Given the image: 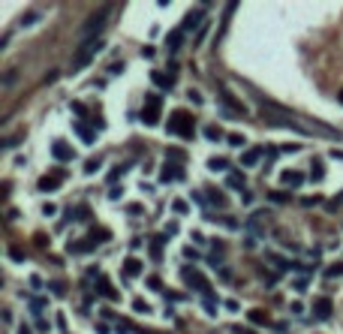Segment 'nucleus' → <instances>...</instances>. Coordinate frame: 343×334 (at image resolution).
Instances as JSON below:
<instances>
[{"instance_id":"obj_20","label":"nucleus","mask_w":343,"mask_h":334,"mask_svg":"<svg viewBox=\"0 0 343 334\" xmlns=\"http://www.w3.org/2000/svg\"><path fill=\"white\" fill-rule=\"evenodd\" d=\"M205 136H208L211 142H217V139H220L223 133H220V127H205Z\"/></svg>"},{"instance_id":"obj_29","label":"nucleus","mask_w":343,"mask_h":334,"mask_svg":"<svg viewBox=\"0 0 343 334\" xmlns=\"http://www.w3.org/2000/svg\"><path fill=\"white\" fill-rule=\"evenodd\" d=\"M337 99H340V102H343V91H340V96H337Z\"/></svg>"},{"instance_id":"obj_22","label":"nucleus","mask_w":343,"mask_h":334,"mask_svg":"<svg viewBox=\"0 0 343 334\" xmlns=\"http://www.w3.org/2000/svg\"><path fill=\"white\" fill-rule=\"evenodd\" d=\"M250 319H253V322H268V316H265L262 310H253V313H250Z\"/></svg>"},{"instance_id":"obj_18","label":"nucleus","mask_w":343,"mask_h":334,"mask_svg":"<svg viewBox=\"0 0 343 334\" xmlns=\"http://www.w3.org/2000/svg\"><path fill=\"white\" fill-rule=\"evenodd\" d=\"M229 187L241 190V187H244V175H235V172H232V175H229Z\"/></svg>"},{"instance_id":"obj_1","label":"nucleus","mask_w":343,"mask_h":334,"mask_svg":"<svg viewBox=\"0 0 343 334\" xmlns=\"http://www.w3.org/2000/svg\"><path fill=\"white\" fill-rule=\"evenodd\" d=\"M102 48H105V43L99 40V36H97V40H85V43L79 46V51L72 54V69H85Z\"/></svg>"},{"instance_id":"obj_28","label":"nucleus","mask_w":343,"mask_h":334,"mask_svg":"<svg viewBox=\"0 0 343 334\" xmlns=\"http://www.w3.org/2000/svg\"><path fill=\"white\" fill-rule=\"evenodd\" d=\"M139 334H157V331H150V328H145V331H139Z\"/></svg>"},{"instance_id":"obj_25","label":"nucleus","mask_w":343,"mask_h":334,"mask_svg":"<svg viewBox=\"0 0 343 334\" xmlns=\"http://www.w3.org/2000/svg\"><path fill=\"white\" fill-rule=\"evenodd\" d=\"M97 169H99V163H97V160H94V163H88V166H85V172H88V175H94V172H97Z\"/></svg>"},{"instance_id":"obj_13","label":"nucleus","mask_w":343,"mask_h":334,"mask_svg":"<svg viewBox=\"0 0 343 334\" xmlns=\"http://www.w3.org/2000/svg\"><path fill=\"white\" fill-rule=\"evenodd\" d=\"M259 157H262V151H259V147H250V151L241 157V163H244V166H256V163H259Z\"/></svg>"},{"instance_id":"obj_12","label":"nucleus","mask_w":343,"mask_h":334,"mask_svg":"<svg viewBox=\"0 0 343 334\" xmlns=\"http://www.w3.org/2000/svg\"><path fill=\"white\" fill-rule=\"evenodd\" d=\"M316 316H319V319H328V316H331V301H328V298H319V301H316Z\"/></svg>"},{"instance_id":"obj_11","label":"nucleus","mask_w":343,"mask_h":334,"mask_svg":"<svg viewBox=\"0 0 343 334\" xmlns=\"http://www.w3.org/2000/svg\"><path fill=\"white\" fill-rule=\"evenodd\" d=\"M57 181H60V175H54V178H43V181H40V190H43V193H54V190H57Z\"/></svg>"},{"instance_id":"obj_6","label":"nucleus","mask_w":343,"mask_h":334,"mask_svg":"<svg viewBox=\"0 0 343 334\" xmlns=\"http://www.w3.org/2000/svg\"><path fill=\"white\" fill-rule=\"evenodd\" d=\"M280 181L286 184V187H301L304 175H301V172H283V175H280Z\"/></svg>"},{"instance_id":"obj_19","label":"nucleus","mask_w":343,"mask_h":334,"mask_svg":"<svg viewBox=\"0 0 343 334\" xmlns=\"http://www.w3.org/2000/svg\"><path fill=\"white\" fill-rule=\"evenodd\" d=\"M226 142L232 144V147H241V144H244V136H241V133H232V136H226Z\"/></svg>"},{"instance_id":"obj_7","label":"nucleus","mask_w":343,"mask_h":334,"mask_svg":"<svg viewBox=\"0 0 343 334\" xmlns=\"http://www.w3.org/2000/svg\"><path fill=\"white\" fill-rule=\"evenodd\" d=\"M124 274L127 277H139L142 274V259H127V262H124Z\"/></svg>"},{"instance_id":"obj_16","label":"nucleus","mask_w":343,"mask_h":334,"mask_svg":"<svg viewBox=\"0 0 343 334\" xmlns=\"http://www.w3.org/2000/svg\"><path fill=\"white\" fill-rule=\"evenodd\" d=\"M150 82H154L157 88H166V91H169V85H172V79H166L163 72H154V76H150Z\"/></svg>"},{"instance_id":"obj_4","label":"nucleus","mask_w":343,"mask_h":334,"mask_svg":"<svg viewBox=\"0 0 343 334\" xmlns=\"http://www.w3.org/2000/svg\"><path fill=\"white\" fill-rule=\"evenodd\" d=\"M142 121H145L147 127L160 124V99H157V96H150V99H147V108L142 111Z\"/></svg>"},{"instance_id":"obj_2","label":"nucleus","mask_w":343,"mask_h":334,"mask_svg":"<svg viewBox=\"0 0 343 334\" xmlns=\"http://www.w3.org/2000/svg\"><path fill=\"white\" fill-rule=\"evenodd\" d=\"M169 133H175V136H193V115H187V111H172Z\"/></svg>"},{"instance_id":"obj_26","label":"nucleus","mask_w":343,"mask_h":334,"mask_svg":"<svg viewBox=\"0 0 343 334\" xmlns=\"http://www.w3.org/2000/svg\"><path fill=\"white\" fill-rule=\"evenodd\" d=\"M337 274H343V265H334V268H328V277H337Z\"/></svg>"},{"instance_id":"obj_23","label":"nucleus","mask_w":343,"mask_h":334,"mask_svg":"<svg viewBox=\"0 0 343 334\" xmlns=\"http://www.w3.org/2000/svg\"><path fill=\"white\" fill-rule=\"evenodd\" d=\"M172 208H175V211H178V214H187V202H184V199H178V202H175V205H172Z\"/></svg>"},{"instance_id":"obj_8","label":"nucleus","mask_w":343,"mask_h":334,"mask_svg":"<svg viewBox=\"0 0 343 334\" xmlns=\"http://www.w3.org/2000/svg\"><path fill=\"white\" fill-rule=\"evenodd\" d=\"M184 277H187L190 283H193V286H196L199 292H205V295H208V283H205V277H202V274H193V271H184Z\"/></svg>"},{"instance_id":"obj_3","label":"nucleus","mask_w":343,"mask_h":334,"mask_svg":"<svg viewBox=\"0 0 343 334\" xmlns=\"http://www.w3.org/2000/svg\"><path fill=\"white\" fill-rule=\"evenodd\" d=\"M105 15H108V9H99V12H94V15L85 21V27H82V36H85V40H97V33H99L102 24H105Z\"/></svg>"},{"instance_id":"obj_5","label":"nucleus","mask_w":343,"mask_h":334,"mask_svg":"<svg viewBox=\"0 0 343 334\" xmlns=\"http://www.w3.org/2000/svg\"><path fill=\"white\" fill-rule=\"evenodd\" d=\"M220 99H223V102H226V108H229V118H241V115H244V105H241V102H235L229 91H223V94H220Z\"/></svg>"},{"instance_id":"obj_21","label":"nucleus","mask_w":343,"mask_h":334,"mask_svg":"<svg viewBox=\"0 0 343 334\" xmlns=\"http://www.w3.org/2000/svg\"><path fill=\"white\" fill-rule=\"evenodd\" d=\"M133 310H136V313H147L150 307H147V301H142V298H136V301H133Z\"/></svg>"},{"instance_id":"obj_10","label":"nucleus","mask_w":343,"mask_h":334,"mask_svg":"<svg viewBox=\"0 0 343 334\" xmlns=\"http://www.w3.org/2000/svg\"><path fill=\"white\" fill-rule=\"evenodd\" d=\"M199 24H202V9H196V12H190V15H187L184 30H193V27H199Z\"/></svg>"},{"instance_id":"obj_9","label":"nucleus","mask_w":343,"mask_h":334,"mask_svg":"<svg viewBox=\"0 0 343 334\" xmlns=\"http://www.w3.org/2000/svg\"><path fill=\"white\" fill-rule=\"evenodd\" d=\"M51 154H54L57 160H72V147H66V144H60V142H57V144L51 147Z\"/></svg>"},{"instance_id":"obj_15","label":"nucleus","mask_w":343,"mask_h":334,"mask_svg":"<svg viewBox=\"0 0 343 334\" xmlns=\"http://www.w3.org/2000/svg\"><path fill=\"white\" fill-rule=\"evenodd\" d=\"M99 292H102V295H105V298H111V301H114V298H118V292H114V289H111V286H108V280H105V277H102V280H99Z\"/></svg>"},{"instance_id":"obj_14","label":"nucleus","mask_w":343,"mask_h":334,"mask_svg":"<svg viewBox=\"0 0 343 334\" xmlns=\"http://www.w3.org/2000/svg\"><path fill=\"white\" fill-rule=\"evenodd\" d=\"M208 169H211V172H226V169H229V160L214 157V160H208Z\"/></svg>"},{"instance_id":"obj_27","label":"nucleus","mask_w":343,"mask_h":334,"mask_svg":"<svg viewBox=\"0 0 343 334\" xmlns=\"http://www.w3.org/2000/svg\"><path fill=\"white\" fill-rule=\"evenodd\" d=\"M292 286H295V289H298V292H304V289H307V280H295V283H292Z\"/></svg>"},{"instance_id":"obj_24","label":"nucleus","mask_w":343,"mask_h":334,"mask_svg":"<svg viewBox=\"0 0 343 334\" xmlns=\"http://www.w3.org/2000/svg\"><path fill=\"white\" fill-rule=\"evenodd\" d=\"M79 133H82V139H85V142H88V144H91V142H94V136H91V133H88V130H85V127H79Z\"/></svg>"},{"instance_id":"obj_17","label":"nucleus","mask_w":343,"mask_h":334,"mask_svg":"<svg viewBox=\"0 0 343 334\" xmlns=\"http://www.w3.org/2000/svg\"><path fill=\"white\" fill-rule=\"evenodd\" d=\"M181 40H184V30H175V33L169 36V48H172V51L181 48Z\"/></svg>"}]
</instances>
